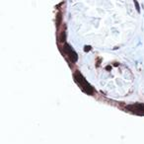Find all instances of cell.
Masks as SVG:
<instances>
[{
    "label": "cell",
    "mask_w": 144,
    "mask_h": 144,
    "mask_svg": "<svg viewBox=\"0 0 144 144\" xmlns=\"http://www.w3.org/2000/svg\"><path fill=\"white\" fill-rule=\"evenodd\" d=\"M126 109L133 113H144V104H134L129 105L126 107Z\"/></svg>",
    "instance_id": "3957f363"
},
{
    "label": "cell",
    "mask_w": 144,
    "mask_h": 144,
    "mask_svg": "<svg viewBox=\"0 0 144 144\" xmlns=\"http://www.w3.org/2000/svg\"><path fill=\"white\" fill-rule=\"evenodd\" d=\"M59 23H60V14L58 15V18H57V25H59Z\"/></svg>",
    "instance_id": "52a82bcc"
},
{
    "label": "cell",
    "mask_w": 144,
    "mask_h": 144,
    "mask_svg": "<svg viewBox=\"0 0 144 144\" xmlns=\"http://www.w3.org/2000/svg\"><path fill=\"white\" fill-rule=\"evenodd\" d=\"M64 52L68 55V57L70 58V60H71L72 62H76V61H77V59H78L77 53H76L71 46H69V45H67V44L64 45Z\"/></svg>",
    "instance_id": "7a4b0ae2"
},
{
    "label": "cell",
    "mask_w": 144,
    "mask_h": 144,
    "mask_svg": "<svg viewBox=\"0 0 144 144\" xmlns=\"http://www.w3.org/2000/svg\"><path fill=\"white\" fill-rule=\"evenodd\" d=\"M74 78H75V81L78 83V85H79L80 87L82 88V90H83L84 92H86L89 95H92V94L94 93L93 87L88 83L87 81H86V79L80 74L79 72H76L75 75H74Z\"/></svg>",
    "instance_id": "6da1fadb"
},
{
    "label": "cell",
    "mask_w": 144,
    "mask_h": 144,
    "mask_svg": "<svg viewBox=\"0 0 144 144\" xmlns=\"http://www.w3.org/2000/svg\"><path fill=\"white\" fill-rule=\"evenodd\" d=\"M134 4L136 5V9H137V11H138V12H140V9H139V5H138V3H137L136 1H135V2H134Z\"/></svg>",
    "instance_id": "5b68a950"
},
{
    "label": "cell",
    "mask_w": 144,
    "mask_h": 144,
    "mask_svg": "<svg viewBox=\"0 0 144 144\" xmlns=\"http://www.w3.org/2000/svg\"><path fill=\"white\" fill-rule=\"evenodd\" d=\"M90 49H91V46H85V49H84V50H85V51H88V50H90Z\"/></svg>",
    "instance_id": "8992f818"
},
{
    "label": "cell",
    "mask_w": 144,
    "mask_h": 144,
    "mask_svg": "<svg viewBox=\"0 0 144 144\" xmlns=\"http://www.w3.org/2000/svg\"><path fill=\"white\" fill-rule=\"evenodd\" d=\"M61 42H64L65 41V33L63 32L62 34H61V40H60Z\"/></svg>",
    "instance_id": "277c9868"
}]
</instances>
